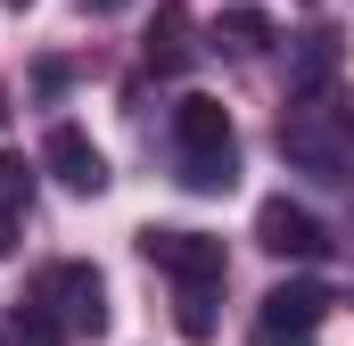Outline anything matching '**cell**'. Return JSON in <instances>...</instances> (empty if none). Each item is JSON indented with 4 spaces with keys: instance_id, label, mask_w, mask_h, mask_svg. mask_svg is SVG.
I'll list each match as a JSON object with an SVG mask.
<instances>
[{
    "instance_id": "1",
    "label": "cell",
    "mask_w": 354,
    "mask_h": 346,
    "mask_svg": "<svg viewBox=\"0 0 354 346\" xmlns=\"http://www.w3.org/2000/svg\"><path fill=\"white\" fill-rule=\"evenodd\" d=\"M280 157L313 181H354V99L338 91H305L280 116Z\"/></svg>"
},
{
    "instance_id": "2",
    "label": "cell",
    "mask_w": 354,
    "mask_h": 346,
    "mask_svg": "<svg viewBox=\"0 0 354 346\" xmlns=\"http://www.w3.org/2000/svg\"><path fill=\"white\" fill-rule=\"evenodd\" d=\"M174 157H181V190H231L239 181V132H231V107L189 91L174 107Z\"/></svg>"
},
{
    "instance_id": "3",
    "label": "cell",
    "mask_w": 354,
    "mask_h": 346,
    "mask_svg": "<svg viewBox=\"0 0 354 346\" xmlns=\"http://www.w3.org/2000/svg\"><path fill=\"white\" fill-rule=\"evenodd\" d=\"M322 322H330V289L322 280H280V289H264V305L248 322V346H313Z\"/></svg>"
},
{
    "instance_id": "4",
    "label": "cell",
    "mask_w": 354,
    "mask_h": 346,
    "mask_svg": "<svg viewBox=\"0 0 354 346\" xmlns=\"http://www.w3.org/2000/svg\"><path fill=\"white\" fill-rule=\"evenodd\" d=\"M41 305H50L75 338H99V330H107V280H99V264H50V272H41Z\"/></svg>"
},
{
    "instance_id": "5",
    "label": "cell",
    "mask_w": 354,
    "mask_h": 346,
    "mask_svg": "<svg viewBox=\"0 0 354 346\" xmlns=\"http://www.w3.org/2000/svg\"><path fill=\"white\" fill-rule=\"evenodd\" d=\"M140 256L157 264V272H174V280H231V256H223V239L214 231H165V223H149L140 231Z\"/></svg>"
},
{
    "instance_id": "6",
    "label": "cell",
    "mask_w": 354,
    "mask_h": 346,
    "mask_svg": "<svg viewBox=\"0 0 354 346\" xmlns=\"http://www.w3.org/2000/svg\"><path fill=\"white\" fill-rule=\"evenodd\" d=\"M256 248L280 256V264H313L322 248H330V231H322L313 206H297V198H264V206H256Z\"/></svg>"
},
{
    "instance_id": "7",
    "label": "cell",
    "mask_w": 354,
    "mask_h": 346,
    "mask_svg": "<svg viewBox=\"0 0 354 346\" xmlns=\"http://www.w3.org/2000/svg\"><path fill=\"white\" fill-rule=\"evenodd\" d=\"M41 165L58 173L75 198H99V190H107V157H99V140H91L83 124H50V140H41Z\"/></svg>"
},
{
    "instance_id": "8",
    "label": "cell",
    "mask_w": 354,
    "mask_h": 346,
    "mask_svg": "<svg viewBox=\"0 0 354 346\" xmlns=\"http://www.w3.org/2000/svg\"><path fill=\"white\" fill-rule=\"evenodd\" d=\"M140 58H149L157 75H181V66L198 58V25H189V8H181V0H157V17H149V42H140Z\"/></svg>"
},
{
    "instance_id": "9",
    "label": "cell",
    "mask_w": 354,
    "mask_h": 346,
    "mask_svg": "<svg viewBox=\"0 0 354 346\" xmlns=\"http://www.w3.org/2000/svg\"><path fill=\"white\" fill-rule=\"evenodd\" d=\"M338 66H346V42H338V33H297V50H288V99L330 91Z\"/></svg>"
},
{
    "instance_id": "10",
    "label": "cell",
    "mask_w": 354,
    "mask_h": 346,
    "mask_svg": "<svg viewBox=\"0 0 354 346\" xmlns=\"http://www.w3.org/2000/svg\"><path fill=\"white\" fill-rule=\"evenodd\" d=\"M206 42H214L223 58H264L272 42H280V25H272L264 8H223V25H214Z\"/></svg>"
},
{
    "instance_id": "11",
    "label": "cell",
    "mask_w": 354,
    "mask_h": 346,
    "mask_svg": "<svg viewBox=\"0 0 354 346\" xmlns=\"http://www.w3.org/2000/svg\"><path fill=\"white\" fill-rule=\"evenodd\" d=\"M0 346H66V322L33 297L25 313H8V322H0Z\"/></svg>"
},
{
    "instance_id": "12",
    "label": "cell",
    "mask_w": 354,
    "mask_h": 346,
    "mask_svg": "<svg viewBox=\"0 0 354 346\" xmlns=\"http://www.w3.org/2000/svg\"><path fill=\"white\" fill-rule=\"evenodd\" d=\"M174 322H181V338H214V280H181Z\"/></svg>"
},
{
    "instance_id": "13",
    "label": "cell",
    "mask_w": 354,
    "mask_h": 346,
    "mask_svg": "<svg viewBox=\"0 0 354 346\" xmlns=\"http://www.w3.org/2000/svg\"><path fill=\"white\" fill-rule=\"evenodd\" d=\"M25 198H33V165H25V157H8V149H0V215H17V206H25Z\"/></svg>"
},
{
    "instance_id": "14",
    "label": "cell",
    "mask_w": 354,
    "mask_h": 346,
    "mask_svg": "<svg viewBox=\"0 0 354 346\" xmlns=\"http://www.w3.org/2000/svg\"><path fill=\"white\" fill-rule=\"evenodd\" d=\"M8 231H17V215H0V256H8V248H17V239H8Z\"/></svg>"
},
{
    "instance_id": "15",
    "label": "cell",
    "mask_w": 354,
    "mask_h": 346,
    "mask_svg": "<svg viewBox=\"0 0 354 346\" xmlns=\"http://www.w3.org/2000/svg\"><path fill=\"white\" fill-rule=\"evenodd\" d=\"M83 8H91V17H107V8H132V0H83Z\"/></svg>"
},
{
    "instance_id": "16",
    "label": "cell",
    "mask_w": 354,
    "mask_h": 346,
    "mask_svg": "<svg viewBox=\"0 0 354 346\" xmlns=\"http://www.w3.org/2000/svg\"><path fill=\"white\" fill-rule=\"evenodd\" d=\"M8 8H33V0H8Z\"/></svg>"
}]
</instances>
